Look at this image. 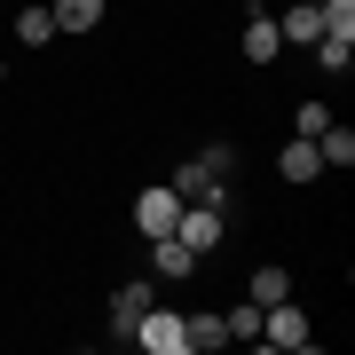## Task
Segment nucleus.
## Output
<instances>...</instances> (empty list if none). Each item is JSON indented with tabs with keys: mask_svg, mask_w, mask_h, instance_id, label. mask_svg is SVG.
I'll return each instance as SVG.
<instances>
[{
	"mask_svg": "<svg viewBox=\"0 0 355 355\" xmlns=\"http://www.w3.org/2000/svg\"><path fill=\"white\" fill-rule=\"evenodd\" d=\"M277 32H284V48H316L324 40V8L316 0H292V8L277 16Z\"/></svg>",
	"mask_w": 355,
	"mask_h": 355,
	"instance_id": "39448f33",
	"label": "nucleus"
},
{
	"mask_svg": "<svg viewBox=\"0 0 355 355\" xmlns=\"http://www.w3.org/2000/svg\"><path fill=\"white\" fill-rule=\"evenodd\" d=\"M48 16H55V32H95L103 16H111V0H55Z\"/></svg>",
	"mask_w": 355,
	"mask_h": 355,
	"instance_id": "6e6552de",
	"label": "nucleus"
},
{
	"mask_svg": "<svg viewBox=\"0 0 355 355\" xmlns=\"http://www.w3.org/2000/svg\"><path fill=\"white\" fill-rule=\"evenodd\" d=\"M261 347H284V355L316 347V324H308V308H300V300H268V308H261Z\"/></svg>",
	"mask_w": 355,
	"mask_h": 355,
	"instance_id": "f257e3e1",
	"label": "nucleus"
},
{
	"mask_svg": "<svg viewBox=\"0 0 355 355\" xmlns=\"http://www.w3.org/2000/svg\"><path fill=\"white\" fill-rule=\"evenodd\" d=\"M182 331H190V347H229V331H221L214 308H205V316H182Z\"/></svg>",
	"mask_w": 355,
	"mask_h": 355,
	"instance_id": "4468645a",
	"label": "nucleus"
},
{
	"mask_svg": "<svg viewBox=\"0 0 355 355\" xmlns=\"http://www.w3.org/2000/svg\"><path fill=\"white\" fill-rule=\"evenodd\" d=\"M277 174L292 182V190H308V182L324 174V158H316V142H308V135H292L284 150H277Z\"/></svg>",
	"mask_w": 355,
	"mask_h": 355,
	"instance_id": "423d86ee",
	"label": "nucleus"
},
{
	"mask_svg": "<svg viewBox=\"0 0 355 355\" xmlns=\"http://www.w3.org/2000/svg\"><path fill=\"white\" fill-rule=\"evenodd\" d=\"M150 261H158V277H166V284H182V277H198V268H205L190 245L174 237V229H166V237H150Z\"/></svg>",
	"mask_w": 355,
	"mask_h": 355,
	"instance_id": "0eeeda50",
	"label": "nucleus"
},
{
	"mask_svg": "<svg viewBox=\"0 0 355 355\" xmlns=\"http://www.w3.org/2000/svg\"><path fill=\"white\" fill-rule=\"evenodd\" d=\"M245 300H253V308H268V300H292V268H277V261H268V268H253Z\"/></svg>",
	"mask_w": 355,
	"mask_h": 355,
	"instance_id": "9d476101",
	"label": "nucleus"
},
{
	"mask_svg": "<svg viewBox=\"0 0 355 355\" xmlns=\"http://www.w3.org/2000/svg\"><path fill=\"white\" fill-rule=\"evenodd\" d=\"M324 8V32L331 40H355V0H316Z\"/></svg>",
	"mask_w": 355,
	"mask_h": 355,
	"instance_id": "dca6fc26",
	"label": "nucleus"
},
{
	"mask_svg": "<svg viewBox=\"0 0 355 355\" xmlns=\"http://www.w3.org/2000/svg\"><path fill=\"white\" fill-rule=\"evenodd\" d=\"M316 158H324V166H340V174H347V166H355V127H340V119H331V127L316 135Z\"/></svg>",
	"mask_w": 355,
	"mask_h": 355,
	"instance_id": "9b49d317",
	"label": "nucleus"
},
{
	"mask_svg": "<svg viewBox=\"0 0 355 355\" xmlns=\"http://www.w3.org/2000/svg\"><path fill=\"white\" fill-rule=\"evenodd\" d=\"M324 127H331V103H316V95H308L300 111H292V135H308V142H316Z\"/></svg>",
	"mask_w": 355,
	"mask_h": 355,
	"instance_id": "2eb2a0df",
	"label": "nucleus"
},
{
	"mask_svg": "<svg viewBox=\"0 0 355 355\" xmlns=\"http://www.w3.org/2000/svg\"><path fill=\"white\" fill-rule=\"evenodd\" d=\"M221 331H229V340H261V308H253V300L221 308Z\"/></svg>",
	"mask_w": 355,
	"mask_h": 355,
	"instance_id": "ddd939ff",
	"label": "nucleus"
},
{
	"mask_svg": "<svg viewBox=\"0 0 355 355\" xmlns=\"http://www.w3.org/2000/svg\"><path fill=\"white\" fill-rule=\"evenodd\" d=\"M316 64H324V71H347V64H355V40H331V32H324V40H316Z\"/></svg>",
	"mask_w": 355,
	"mask_h": 355,
	"instance_id": "f3484780",
	"label": "nucleus"
},
{
	"mask_svg": "<svg viewBox=\"0 0 355 355\" xmlns=\"http://www.w3.org/2000/svg\"><path fill=\"white\" fill-rule=\"evenodd\" d=\"M142 308H150V284H119V292H111V331H119V340L142 324Z\"/></svg>",
	"mask_w": 355,
	"mask_h": 355,
	"instance_id": "1a4fd4ad",
	"label": "nucleus"
},
{
	"mask_svg": "<svg viewBox=\"0 0 355 355\" xmlns=\"http://www.w3.org/2000/svg\"><path fill=\"white\" fill-rule=\"evenodd\" d=\"M16 40H24V48H48V40H55V16L24 0V8H16Z\"/></svg>",
	"mask_w": 355,
	"mask_h": 355,
	"instance_id": "f8f14e48",
	"label": "nucleus"
},
{
	"mask_svg": "<svg viewBox=\"0 0 355 355\" xmlns=\"http://www.w3.org/2000/svg\"><path fill=\"white\" fill-rule=\"evenodd\" d=\"M237 48H245V64H277V55H284L277 16H268V8H253V16H245V40H237Z\"/></svg>",
	"mask_w": 355,
	"mask_h": 355,
	"instance_id": "20e7f679",
	"label": "nucleus"
},
{
	"mask_svg": "<svg viewBox=\"0 0 355 355\" xmlns=\"http://www.w3.org/2000/svg\"><path fill=\"white\" fill-rule=\"evenodd\" d=\"M127 340L142 347V355H190V331H182V308H142V324L127 331Z\"/></svg>",
	"mask_w": 355,
	"mask_h": 355,
	"instance_id": "f03ea898",
	"label": "nucleus"
},
{
	"mask_svg": "<svg viewBox=\"0 0 355 355\" xmlns=\"http://www.w3.org/2000/svg\"><path fill=\"white\" fill-rule=\"evenodd\" d=\"M174 214H182L174 182H158V190H142V198H135V229H142V237H166V229H174Z\"/></svg>",
	"mask_w": 355,
	"mask_h": 355,
	"instance_id": "7ed1b4c3",
	"label": "nucleus"
}]
</instances>
